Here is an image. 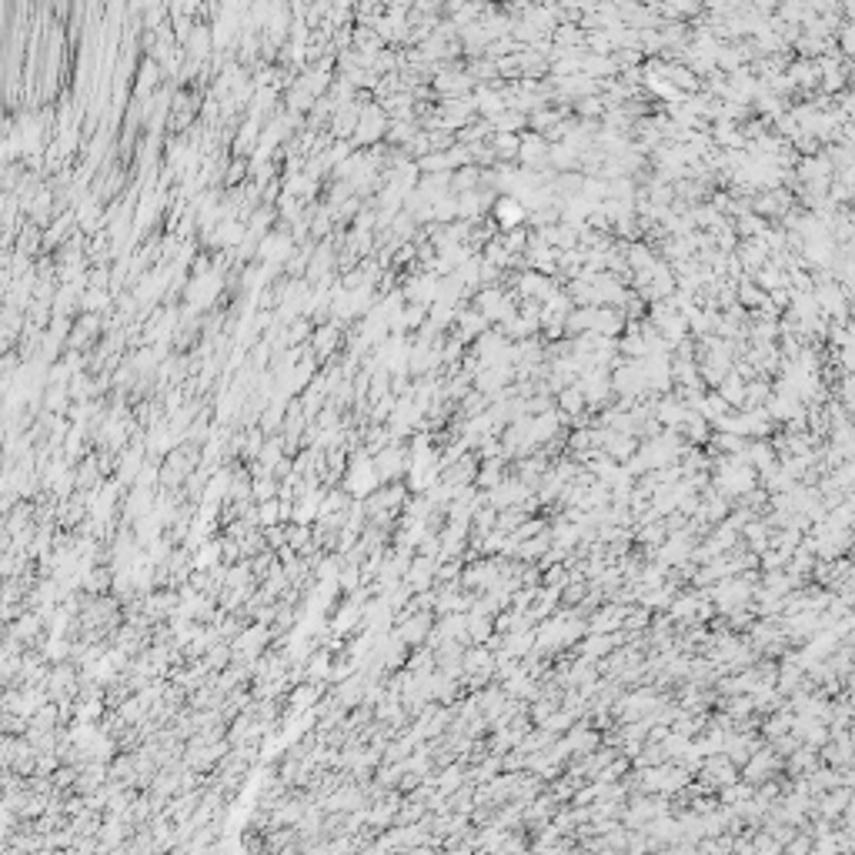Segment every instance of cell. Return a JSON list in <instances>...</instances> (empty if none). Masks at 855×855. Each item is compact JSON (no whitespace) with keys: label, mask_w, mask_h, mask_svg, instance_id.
Listing matches in <instances>:
<instances>
[{"label":"cell","mask_w":855,"mask_h":855,"mask_svg":"<svg viewBox=\"0 0 855 855\" xmlns=\"http://www.w3.org/2000/svg\"><path fill=\"white\" fill-rule=\"evenodd\" d=\"M495 217H498L501 228H515L524 214H522V204H518V201H498V204H495Z\"/></svg>","instance_id":"1"}]
</instances>
